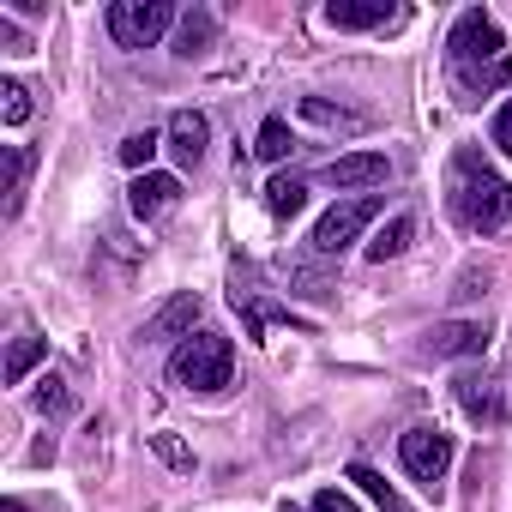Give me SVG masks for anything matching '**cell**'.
<instances>
[{"label":"cell","mask_w":512,"mask_h":512,"mask_svg":"<svg viewBox=\"0 0 512 512\" xmlns=\"http://www.w3.org/2000/svg\"><path fill=\"white\" fill-rule=\"evenodd\" d=\"M67 404H73V398H67V386L49 374V380L37 386V410H43V416H67Z\"/></svg>","instance_id":"cell-24"},{"label":"cell","mask_w":512,"mask_h":512,"mask_svg":"<svg viewBox=\"0 0 512 512\" xmlns=\"http://www.w3.org/2000/svg\"><path fill=\"white\" fill-rule=\"evenodd\" d=\"M374 217H380V199H374V193H362V199H338V205L314 223V253H344Z\"/></svg>","instance_id":"cell-6"},{"label":"cell","mask_w":512,"mask_h":512,"mask_svg":"<svg viewBox=\"0 0 512 512\" xmlns=\"http://www.w3.org/2000/svg\"><path fill=\"white\" fill-rule=\"evenodd\" d=\"M211 37H217V19H211L205 7H193V13H181V25H175V55H181V61H199V55L211 49Z\"/></svg>","instance_id":"cell-15"},{"label":"cell","mask_w":512,"mask_h":512,"mask_svg":"<svg viewBox=\"0 0 512 512\" xmlns=\"http://www.w3.org/2000/svg\"><path fill=\"white\" fill-rule=\"evenodd\" d=\"M103 25H109V37L121 43V49H151L169 25H181L175 19V7L169 0H115V7L103 13Z\"/></svg>","instance_id":"cell-4"},{"label":"cell","mask_w":512,"mask_h":512,"mask_svg":"<svg viewBox=\"0 0 512 512\" xmlns=\"http://www.w3.org/2000/svg\"><path fill=\"white\" fill-rule=\"evenodd\" d=\"M0 115H7V127H25L31 121V91L19 79H0Z\"/></svg>","instance_id":"cell-21"},{"label":"cell","mask_w":512,"mask_h":512,"mask_svg":"<svg viewBox=\"0 0 512 512\" xmlns=\"http://www.w3.org/2000/svg\"><path fill=\"white\" fill-rule=\"evenodd\" d=\"M253 151H260L266 163H284V157L296 151V133H290V121H284V115H272V121L260 127V139H253Z\"/></svg>","instance_id":"cell-17"},{"label":"cell","mask_w":512,"mask_h":512,"mask_svg":"<svg viewBox=\"0 0 512 512\" xmlns=\"http://www.w3.org/2000/svg\"><path fill=\"white\" fill-rule=\"evenodd\" d=\"M458 404H464L476 422H482V416H494V398H488V386H482L476 374H464V380H458Z\"/></svg>","instance_id":"cell-23"},{"label":"cell","mask_w":512,"mask_h":512,"mask_svg":"<svg viewBox=\"0 0 512 512\" xmlns=\"http://www.w3.org/2000/svg\"><path fill=\"white\" fill-rule=\"evenodd\" d=\"M302 121L326 127V133H368V109H350L332 97H302Z\"/></svg>","instance_id":"cell-13"},{"label":"cell","mask_w":512,"mask_h":512,"mask_svg":"<svg viewBox=\"0 0 512 512\" xmlns=\"http://www.w3.org/2000/svg\"><path fill=\"white\" fill-rule=\"evenodd\" d=\"M181 199V181L175 175H157V169H145V175H133V187H127V205H133V217H163L169 205Z\"/></svg>","instance_id":"cell-11"},{"label":"cell","mask_w":512,"mask_h":512,"mask_svg":"<svg viewBox=\"0 0 512 512\" xmlns=\"http://www.w3.org/2000/svg\"><path fill=\"white\" fill-rule=\"evenodd\" d=\"M193 326H199V296L187 290V296L163 302V308L145 320V332H139V338H145V344H175V338L187 344V338H193Z\"/></svg>","instance_id":"cell-8"},{"label":"cell","mask_w":512,"mask_h":512,"mask_svg":"<svg viewBox=\"0 0 512 512\" xmlns=\"http://www.w3.org/2000/svg\"><path fill=\"white\" fill-rule=\"evenodd\" d=\"M302 205H308V181L302 175H272L266 181V211L272 217H296Z\"/></svg>","instance_id":"cell-16"},{"label":"cell","mask_w":512,"mask_h":512,"mask_svg":"<svg viewBox=\"0 0 512 512\" xmlns=\"http://www.w3.org/2000/svg\"><path fill=\"white\" fill-rule=\"evenodd\" d=\"M278 512H296V506H290V500H284V506H278Z\"/></svg>","instance_id":"cell-29"},{"label":"cell","mask_w":512,"mask_h":512,"mask_svg":"<svg viewBox=\"0 0 512 512\" xmlns=\"http://www.w3.org/2000/svg\"><path fill=\"white\" fill-rule=\"evenodd\" d=\"M428 356H482L488 350V326L482 320H440L428 338H422Z\"/></svg>","instance_id":"cell-9"},{"label":"cell","mask_w":512,"mask_h":512,"mask_svg":"<svg viewBox=\"0 0 512 512\" xmlns=\"http://www.w3.org/2000/svg\"><path fill=\"white\" fill-rule=\"evenodd\" d=\"M500 49H506V37H500V25H494L482 7H470V13L452 25V37H446V55H452V73H458V79H476V67L488 73V61L500 67V61H506Z\"/></svg>","instance_id":"cell-3"},{"label":"cell","mask_w":512,"mask_h":512,"mask_svg":"<svg viewBox=\"0 0 512 512\" xmlns=\"http://www.w3.org/2000/svg\"><path fill=\"white\" fill-rule=\"evenodd\" d=\"M43 356H49L43 338H13V350H7V386H25V374H31Z\"/></svg>","instance_id":"cell-18"},{"label":"cell","mask_w":512,"mask_h":512,"mask_svg":"<svg viewBox=\"0 0 512 512\" xmlns=\"http://www.w3.org/2000/svg\"><path fill=\"white\" fill-rule=\"evenodd\" d=\"M410 235H416V217H410V211H392V217L374 229V241H368V260H374V266L398 260V253L410 247Z\"/></svg>","instance_id":"cell-14"},{"label":"cell","mask_w":512,"mask_h":512,"mask_svg":"<svg viewBox=\"0 0 512 512\" xmlns=\"http://www.w3.org/2000/svg\"><path fill=\"white\" fill-rule=\"evenodd\" d=\"M0 512H25V500H7V506H0Z\"/></svg>","instance_id":"cell-28"},{"label":"cell","mask_w":512,"mask_h":512,"mask_svg":"<svg viewBox=\"0 0 512 512\" xmlns=\"http://www.w3.org/2000/svg\"><path fill=\"white\" fill-rule=\"evenodd\" d=\"M350 482H356V488H362V494H368V500H374L380 512H404V500H398V488H392V482H386L380 470H368V464H356V470H350Z\"/></svg>","instance_id":"cell-19"},{"label":"cell","mask_w":512,"mask_h":512,"mask_svg":"<svg viewBox=\"0 0 512 512\" xmlns=\"http://www.w3.org/2000/svg\"><path fill=\"white\" fill-rule=\"evenodd\" d=\"M386 175H392L386 151H344V157H332V163L320 169L326 187H344V193H356V199H362V187H380Z\"/></svg>","instance_id":"cell-7"},{"label":"cell","mask_w":512,"mask_h":512,"mask_svg":"<svg viewBox=\"0 0 512 512\" xmlns=\"http://www.w3.org/2000/svg\"><path fill=\"white\" fill-rule=\"evenodd\" d=\"M452 217L464 223V229H500V223H512V187L476 157V151H458L452 157Z\"/></svg>","instance_id":"cell-1"},{"label":"cell","mask_w":512,"mask_h":512,"mask_svg":"<svg viewBox=\"0 0 512 512\" xmlns=\"http://www.w3.org/2000/svg\"><path fill=\"white\" fill-rule=\"evenodd\" d=\"M488 139L500 145V157H512V97L494 109V127H488Z\"/></svg>","instance_id":"cell-25"},{"label":"cell","mask_w":512,"mask_h":512,"mask_svg":"<svg viewBox=\"0 0 512 512\" xmlns=\"http://www.w3.org/2000/svg\"><path fill=\"white\" fill-rule=\"evenodd\" d=\"M169 380L181 392H199V398H217L235 386V344L223 332H193L175 356H169Z\"/></svg>","instance_id":"cell-2"},{"label":"cell","mask_w":512,"mask_h":512,"mask_svg":"<svg viewBox=\"0 0 512 512\" xmlns=\"http://www.w3.org/2000/svg\"><path fill=\"white\" fill-rule=\"evenodd\" d=\"M157 151H163V133H157V127H145V133H127V139H121V163H127V169H139V175L151 169V157H157Z\"/></svg>","instance_id":"cell-20"},{"label":"cell","mask_w":512,"mask_h":512,"mask_svg":"<svg viewBox=\"0 0 512 512\" xmlns=\"http://www.w3.org/2000/svg\"><path fill=\"white\" fill-rule=\"evenodd\" d=\"M392 19H398V7H386V0H332V7H326L332 31H380Z\"/></svg>","instance_id":"cell-12"},{"label":"cell","mask_w":512,"mask_h":512,"mask_svg":"<svg viewBox=\"0 0 512 512\" xmlns=\"http://www.w3.org/2000/svg\"><path fill=\"white\" fill-rule=\"evenodd\" d=\"M169 151H175V163L181 169H199V157H205V139H211V127H205V115L199 109H175L169 115Z\"/></svg>","instance_id":"cell-10"},{"label":"cell","mask_w":512,"mask_h":512,"mask_svg":"<svg viewBox=\"0 0 512 512\" xmlns=\"http://www.w3.org/2000/svg\"><path fill=\"white\" fill-rule=\"evenodd\" d=\"M398 464H404L422 488L446 482V470H452V434H440V428H428V422L404 428V434H398Z\"/></svg>","instance_id":"cell-5"},{"label":"cell","mask_w":512,"mask_h":512,"mask_svg":"<svg viewBox=\"0 0 512 512\" xmlns=\"http://www.w3.org/2000/svg\"><path fill=\"white\" fill-rule=\"evenodd\" d=\"M157 452H163V458H169V464H187V452H181V446H175V440H169V434H157Z\"/></svg>","instance_id":"cell-27"},{"label":"cell","mask_w":512,"mask_h":512,"mask_svg":"<svg viewBox=\"0 0 512 512\" xmlns=\"http://www.w3.org/2000/svg\"><path fill=\"white\" fill-rule=\"evenodd\" d=\"M308 512H362V506H356V500H350V494H338V488H320V494H314V506H308Z\"/></svg>","instance_id":"cell-26"},{"label":"cell","mask_w":512,"mask_h":512,"mask_svg":"<svg viewBox=\"0 0 512 512\" xmlns=\"http://www.w3.org/2000/svg\"><path fill=\"white\" fill-rule=\"evenodd\" d=\"M25 169H31L25 145H7V217H19V199H25Z\"/></svg>","instance_id":"cell-22"}]
</instances>
